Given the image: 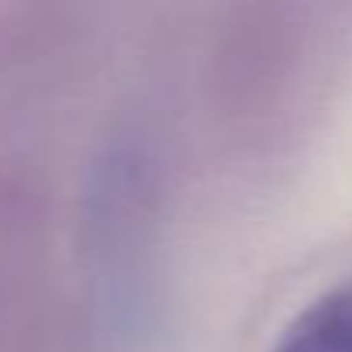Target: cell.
I'll use <instances>...</instances> for the list:
<instances>
[{"label": "cell", "mask_w": 352, "mask_h": 352, "mask_svg": "<svg viewBox=\"0 0 352 352\" xmlns=\"http://www.w3.org/2000/svg\"><path fill=\"white\" fill-rule=\"evenodd\" d=\"M273 352H352V283L335 287L297 314Z\"/></svg>", "instance_id": "6da1fadb"}]
</instances>
